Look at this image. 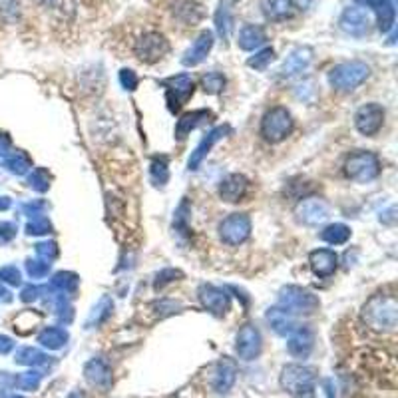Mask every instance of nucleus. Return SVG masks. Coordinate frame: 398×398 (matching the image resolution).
Returning a JSON list of instances; mask_svg holds the SVG:
<instances>
[{"mask_svg":"<svg viewBox=\"0 0 398 398\" xmlns=\"http://www.w3.org/2000/svg\"><path fill=\"white\" fill-rule=\"evenodd\" d=\"M261 349V334L255 329L253 325H245L237 336V352L245 359V361H251L259 354Z\"/></svg>","mask_w":398,"mask_h":398,"instance_id":"4468645a","label":"nucleus"},{"mask_svg":"<svg viewBox=\"0 0 398 398\" xmlns=\"http://www.w3.org/2000/svg\"><path fill=\"white\" fill-rule=\"evenodd\" d=\"M229 132V127L227 126H219V127H215V129H211L209 134H207L206 138L199 142V145L195 147V152L191 154V158H190V170H197L199 165H201V161L207 158V154L211 152V147L215 145V143L219 142L221 140L223 136Z\"/></svg>","mask_w":398,"mask_h":398,"instance_id":"dca6fc26","label":"nucleus"},{"mask_svg":"<svg viewBox=\"0 0 398 398\" xmlns=\"http://www.w3.org/2000/svg\"><path fill=\"white\" fill-rule=\"evenodd\" d=\"M368 26H370V20L366 15L365 8H347L343 16H341V28L350 34V36H365L368 34Z\"/></svg>","mask_w":398,"mask_h":398,"instance_id":"f8f14e48","label":"nucleus"},{"mask_svg":"<svg viewBox=\"0 0 398 398\" xmlns=\"http://www.w3.org/2000/svg\"><path fill=\"white\" fill-rule=\"evenodd\" d=\"M28 183H30L32 190L36 191H48L50 188V174H48L44 168H38V170H34L30 175H28Z\"/></svg>","mask_w":398,"mask_h":398,"instance_id":"f704fd0d","label":"nucleus"},{"mask_svg":"<svg viewBox=\"0 0 398 398\" xmlns=\"http://www.w3.org/2000/svg\"><path fill=\"white\" fill-rule=\"evenodd\" d=\"M279 309L287 313H305L311 315L318 309V299L302 287L289 285L279 293Z\"/></svg>","mask_w":398,"mask_h":398,"instance_id":"7ed1b4c3","label":"nucleus"},{"mask_svg":"<svg viewBox=\"0 0 398 398\" xmlns=\"http://www.w3.org/2000/svg\"><path fill=\"white\" fill-rule=\"evenodd\" d=\"M201 86L207 94H219L223 88H225V78L219 72H209L201 78Z\"/></svg>","mask_w":398,"mask_h":398,"instance_id":"72a5a7b5","label":"nucleus"},{"mask_svg":"<svg viewBox=\"0 0 398 398\" xmlns=\"http://www.w3.org/2000/svg\"><path fill=\"white\" fill-rule=\"evenodd\" d=\"M211 48H213V32H201L197 36V40L190 46V50L183 54L181 62H183V66H197L206 60Z\"/></svg>","mask_w":398,"mask_h":398,"instance_id":"2eb2a0df","label":"nucleus"},{"mask_svg":"<svg viewBox=\"0 0 398 398\" xmlns=\"http://www.w3.org/2000/svg\"><path fill=\"white\" fill-rule=\"evenodd\" d=\"M36 255H38V259L52 263L58 257V245L54 241H42L36 245Z\"/></svg>","mask_w":398,"mask_h":398,"instance_id":"58836bf2","label":"nucleus"},{"mask_svg":"<svg viewBox=\"0 0 398 398\" xmlns=\"http://www.w3.org/2000/svg\"><path fill=\"white\" fill-rule=\"evenodd\" d=\"M50 265L52 263H46L42 259H34V261L30 259L26 263V271H28V275H30L32 279H44L48 275V271H50Z\"/></svg>","mask_w":398,"mask_h":398,"instance_id":"a19ab883","label":"nucleus"},{"mask_svg":"<svg viewBox=\"0 0 398 398\" xmlns=\"http://www.w3.org/2000/svg\"><path fill=\"white\" fill-rule=\"evenodd\" d=\"M382 122H384V110L379 104H366L363 108H359L354 116L356 129L363 136H374L382 127Z\"/></svg>","mask_w":398,"mask_h":398,"instance_id":"1a4fd4ad","label":"nucleus"},{"mask_svg":"<svg viewBox=\"0 0 398 398\" xmlns=\"http://www.w3.org/2000/svg\"><path fill=\"white\" fill-rule=\"evenodd\" d=\"M215 28H217V34L221 36L223 40H229L231 30H233V16H231L225 2H221V6L215 12Z\"/></svg>","mask_w":398,"mask_h":398,"instance_id":"c756f323","label":"nucleus"},{"mask_svg":"<svg viewBox=\"0 0 398 398\" xmlns=\"http://www.w3.org/2000/svg\"><path fill=\"white\" fill-rule=\"evenodd\" d=\"M349 237L350 229L347 225H343V223H333V225L325 227L323 233H320V239L325 243H329V245H343V243L349 241Z\"/></svg>","mask_w":398,"mask_h":398,"instance_id":"cd10ccee","label":"nucleus"},{"mask_svg":"<svg viewBox=\"0 0 398 398\" xmlns=\"http://www.w3.org/2000/svg\"><path fill=\"white\" fill-rule=\"evenodd\" d=\"M197 293H199L201 305L213 315H223L225 311H229V295L219 287L201 285Z\"/></svg>","mask_w":398,"mask_h":398,"instance_id":"9b49d317","label":"nucleus"},{"mask_svg":"<svg viewBox=\"0 0 398 398\" xmlns=\"http://www.w3.org/2000/svg\"><path fill=\"white\" fill-rule=\"evenodd\" d=\"M188 213H190V203H188V201H181V206L177 207L174 217V227L179 233H186V231H188Z\"/></svg>","mask_w":398,"mask_h":398,"instance_id":"79ce46f5","label":"nucleus"},{"mask_svg":"<svg viewBox=\"0 0 398 398\" xmlns=\"http://www.w3.org/2000/svg\"><path fill=\"white\" fill-rule=\"evenodd\" d=\"M177 16H181L186 22H197L201 16H203V10H201V6L199 4H195V2H190V0H183L181 2V6H177Z\"/></svg>","mask_w":398,"mask_h":398,"instance_id":"473e14b6","label":"nucleus"},{"mask_svg":"<svg viewBox=\"0 0 398 398\" xmlns=\"http://www.w3.org/2000/svg\"><path fill=\"white\" fill-rule=\"evenodd\" d=\"M168 48H170L168 40L159 32H147L136 42V54L142 62L154 64L165 56Z\"/></svg>","mask_w":398,"mask_h":398,"instance_id":"0eeeda50","label":"nucleus"},{"mask_svg":"<svg viewBox=\"0 0 398 398\" xmlns=\"http://www.w3.org/2000/svg\"><path fill=\"white\" fill-rule=\"evenodd\" d=\"M165 92H168V104L170 110L177 111L181 108V104L193 94V80L188 74H177L163 82Z\"/></svg>","mask_w":398,"mask_h":398,"instance_id":"6e6552de","label":"nucleus"},{"mask_svg":"<svg viewBox=\"0 0 398 398\" xmlns=\"http://www.w3.org/2000/svg\"><path fill=\"white\" fill-rule=\"evenodd\" d=\"M291 129H293L291 114H289L285 108H281V106H277V108L267 111L265 118H263V122H261V134H263V138L271 143L285 140L287 136L291 134Z\"/></svg>","mask_w":398,"mask_h":398,"instance_id":"39448f33","label":"nucleus"},{"mask_svg":"<svg viewBox=\"0 0 398 398\" xmlns=\"http://www.w3.org/2000/svg\"><path fill=\"white\" fill-rule=\"evenodd\" d=\"M10 349H12V341L6 336H0V352H8Z\"/></svg>","mask_w":398,"mask_h":398,"instance_id":"3c124183","label":"nucleus"},{"mask_svg":"<svg viewBox=\"0 0 398 398\" xmlns=\"http://www.w3.org/2000/svg\"><path fill=\"white\" fill-rule=\"evenodd\" d=\"M275 58V50L273 48H263L255 54L253 58H249V68H255V70H265Z\"/></svg>","mask_w":398,"mask_h":398,"instance_id":"e433bc0d","label":"nucleus"},{"mask_svg":"<svg viewBox=\"0 0 398 398\" xmlns=\"http://www.w3.org/2000/svg\"><path fill=\"white\" fill-rule=\"evenodd\" d=\"M177 277H181V273L177 269H163L161 273H158V277H156V289H163V287L168 285V283H172L175 281Z\"/></svg>","mask_w":398,"mask_h":398,"instance_id":"37998d69","label":"nucleus"},{"mask_svg":"<svg viewBox=\"0 0 398 398\" xmlns=\"http://www.w3.org/2000/svg\"><path fill=\"white\" fill-rule=\"evenodd\" d=\"M38 341L48 347V349H60L62 345H66V341H68V333L60 329V327H48L44 329L40 336H38Z\"/></svg>","mask_w":398,"mask_h":398,"instance_id":"c85d7f7f","label":"nucleus"},{"mask_svg":"<svg viewBox=\"0 0 398 398\" xmlns=\"http://www.w3.org/2000/svg\"><path fill=\"white\" fill-rule=\"evenodd\" d=\"M368 72H370L368 66L365 62H359V60L338 64L329 72V84L334 90L349 92V90H354L356 86H361L368 78Z\"/></svg>","mask_w":398,"mask_h":398,"instance_id":"f03ea898","label":"nucleus"},{"mask_svg":"<svg viewBox=\"0 0 398 398\" xmlns=\"http://www.w3.org/2000/svg\"><path fill=\"white\" fill-rule=\"evenodd\" d=\"M309 261H311V269L315 271V275H318V277H331L336 271L338 257L331 249H317V251L311 253Z\"/></svg>","mask_w":398,"mask_h":398,"instance_id":"a211bd4d","label":"nucleus"},{"mask_svg":"<svg viewBox=\"0 0 398 398\" xmlns=\"http://www.w3.org/2000/svg\"><path fill=\"white\" fill-rule=\"evenodd\" d=\"M120 82H122V86L126 88V90H136L138 88V76H136V72L134 70H127L124 68L122 72H120Z\"/></svg>","mask_w":398,"mask_h":398,"instance_id":"c03bdc74","label":"nucleus"},{"mask_svg":"<svg viewBox=\"0 0 398 398\" xmlns=\"http://www.w3.org/2000/svg\"><path fill=\"white\" fill-rule=\"evenodd\" d=\"M46 354H42L40 350L36 349H22L18 352V363H24V365H38V363H46Z\"/></svg>","mask_w":398,"mask_h":398,"instance_id":"ea45409f","label":"nucleus"},{"mask_svg":"<svg viewBox=\"0 0 398 398\" xmlns=\"http://www.w3.org/2000/svg\"><path fill=\"white\" fill-rule=\"evenodd\" d=\"M52 231V223L48 221V217H32V221L26 225V233L28 235H46Z\"/></svg>","mask_w":398,"mask_h":398,"instance_id":"4c0bfd02","label":"nucleus"},{"mask_svg":"<svg viewBox=\"0 0 398 398\" xmlns=\"http://www.w3.org/2000/svg\"><path fill=\"white\" fill-rule=\"evenodd\" d=\"M267 320H269L271 329H273L277 334H289L297 329L295 320L291 318V313H287V311L279 309V307L269 309V313H267Z\"/></svg>","mask_w":398,"mask_h":398,"instance_id":"b1692460","label":"nucleus"},{"mask_svg":"<svg viewBox=\"0 0 398 398\" xmlns=\"http://www.w3.org/2000/svg\"><path fill=\"white\" fill-rule=\"evenodd\" d=\"M0 12L15 18L18 15V0H0Z\"/></svg>","mask_w":398,"mask_h":398,"instance_id":"de8ad7c7","label":"nucleus"},{"mask_svg":"<svg viewBox=\"0 0 398 398\" xmlns=\"http://www.w3.org/2000/svg\"><path fill=\"white\" fill-rule=\"evenodd\" d=\"M209 118H211V111L207 110H195L183 114V116L177 120V124H175V138H177V140H186L191 134V129L201 126Z\"/></svg>","mask_w":398,"mask_h":398,"instance_id":"6ab92c4d","label":"nucleus"},{"mask_svg":"<svg viewBox=\"0 0 398 398\" xmlns=\"http://www.w3.org/2000/svg\"><path fill=\"white\" fill-rule=\"evenodd\" d=\"M86 374L88 379L96 384H100L102 381H108L110 374H108V366L104 365L102 361H92L90 365L86 366Z\"/></svg>","mask_w":398,"mask_h":398,"instance_id":"c9c22d12","label":"nucleus"},{"mask_svg":"<svg viewBox=\"0 0 398 398\" xmlns=\"http://www.w3.org/2000/svg\"><path fill=\"white\" fill-rule=\"evenodd\" d=\"M46 209H48L46 201H30V203L22 206V211H24L26 215H30V217H40V215H44Z\"/></svg>","mask_w":398,"mask_h":398,"instance_id":"a18cd8bd","label":"nucleus"},{"mask_svg":"<svg viewBox=\"0 0 398 398\" xmlns=\"http://www.w3.org/2000/svg\"><path fill=\"white\" fill-rule=\"evenodd\" d=\"M0 279L10 285H20V271L16 267H4V269H0Z\"/></svg>","mask_w":398,"mask_h":398,"instance_id":"49530a36","label":"nucleus"},{"mask_svg":"<svg viewBox=\"0 0 398 398\" xmlns=\"http://www.w3.org/2000/svg\"><path fill=\"white\" fill-rule=\"evenodd\" d=\"M345 172L352 181L366 183V181H372L377 175L381 174V161L370 152H356L347 159Z\"/></svg>","mask_w":398,"mask_h":398,"instance_id":"20e7f679","label":"nucleus"},{"mask_svg":"<svg viewBox=\"0 0 398 398\" xmlns=\"http://www.w3.org/2000/svg\"><path fill=\"white\" fill-rule=\"evenodd\" d=\"M365 320L377 331H395L398 318V305L392 295H374L363 309Z\"/></svg>","mask_w":398,"mask_h":398,"instance_id":"f257e3e1","label":"nucleus"},{"mask_svg":"<svg viewBox=\"0 0 398 398\" xmlns=\"http://www.w3.org/2000/svg\"><path fill=\"white\" fill-rule=\"evenodd\" d=\"M50 287L72 299V297H76V293H78L80 279L78 275H74V273H70V271H60V273H56V275L50 279Z\"/></svg>","mask_w":398,"mask_h":398,"instance_id":"4be33fe9","label":"nucleus"},{"mask_svg":"<svg viewBox=\"0 0 398 398\" xmlns=\"http://www.w3.org/2000/svg\"><path fill=\"white\" fill-rule=\"evenodd\" d=\"M10 207V199L8 197H0V209H8Z\"/></svg>","mask_w":398,"mask_h":398,"instance_id":"864d4df0","label":"nucleus"},{"mask_svg":"<svg viewBox=\"0 0 398 398\" xmlns=\"http://www.w3.org/2000/svg\"><path fill=\"white\" fill-rule=\"evenodd\" d=\"M219 235L227 245H239L251 235V219L243 213H233L221 221Z\"/></svg>","mask_w":398,"mask_h":398,"instance_id":"423d86ee","label":"nucleus"},{"mask_svg":"<svg viewBox=\"0 0 398 398\" xmlns=\"http://www.w3.org/2000/svg\"><path fill=\"white\" fill-rule=\"evenodd\" d=\"M150 177L154 181V186H165L168 179H170V170H168V159L165 158H156L152 161V168H150Z\"/></svg>","mask_w":398,"mask_h":398,"instance_id":"7c9ffc66","label":"nucleus"},{"mask_svg":"<svg viewBox=\"0 0 398 398\" xmlns=\"http://www.w3.org/2000/svg\"><path fill=\"white\" fill-rule=\"evenodd\" d=\"M16 235V225L12 223H2L0 225V241H8Z\"/></svg>","mask_w":398,"mask_h":398,"instance_id":"8fccbe9b","label":"nucleus"},{"mask_svg":"<svg viewBox=\"0 0 398 398\" xmlns=\"http://www.w3.org/2000/svg\"><path fill=\"white\" fill-rule=\"evenodd\" d=\"M297 217L305 225H318L329 217V206L318 197H307L297 206Z\"/></svg>","mask_w":398,"mask_h":398,"instance_id":"9d476101","label":"nucleus"},{"mask_svg":"<svg viewBox=\"0 0 398 398\" xmlns=\"http://www.w3.org/2000/svg\"><path fill=\"white\" fill-rule=\"evenodd\" d=\"M247 190V179L243 175L233 174L229 177H225L221 181V188H219V195L221 199L229 201V203H235L243 197V193Z\"/></svg>","mask_w":398,"mask_h":398,"instance_id":"aec40b11","label":"nucleus"},{"mask_svg":"<svg viewBox=\"0 0 398 398\" xmlns=\"http://www.w3.org/2000/svg\"><path fill=\"white\" fill-rule=\"evenodd\" d=\"M283 382H285V386L291 392H295V395H299V397H302V392H309V395H311V388H313V377H311V372L301 368V366H287Z\"/></svg>","mask_w":398,"mask_h":398,"instance_id":"ddd939ff","label":"nucleus"},{"mask_svg":"<svg viewBox=\"0 0 398 398\" xmlns=\"http://www.w3.org/2000/svg\"><path fill=\"white\" fill-rule=\"evenodd\" d=\"M261 8L271 20H285L293 15V0H261Z\"/></svg>","mask_w":398,"mask_h":398,"instance_id":"a878e982","label":"nucleus"},{"mask_svg":"<svg viewBox=\"0 0 398 398\" xmlns=\"http://www.w3.org/2000/svg\"><path fill=\"white\" fill-rule=\"evenodd\" d=\"M0 301L2 302L10 301V293H8L6 289H2V287H0Z\"/></svg>","mask_w":398,"mask_h":398,"instance_id":"603ef678","label":"nucleus"},{"mask_svg":"<svg viewBox=\"0 0 398 398\" xmlns=\"http://www.w3.org/2000/svg\"><path fill=\"white\" fill-rule=\"evenodd\" d=\"M223 2H237V0H223Z\"/></svg>","mask_w":398,"mask_h":398,"instance_id":"6e6d98bb","label":"nucleus"},{"mask_svg":"<svg viewBox=\"0 0 398 398\" xmlns=\"http://www.w3.org/2000/svg\"><path fill=\"white\" fill-rule=\"evenodd\" d=\"M313 333L309 331V329H295L293 334H291V338H289V350H291V354H295V356H307L309 354V350L313 349Z\"/></svg>","mask_w":398,"mask_h":398,"instance_id":"5701e85b","label":"nucleus"},{"mask_svg":"<svg viewBox=\"0 0 398 398\" xmlns=\"http://www.w3.org/2000/svg\"><path fill=\"white\" fill-rule=\"evenodd\" d=\"M6 168L16 175H24L32 168L30 158L22 152H15L10 158H6Z\"/></svg>","mask_w":398,"mask_h":398,"instance_id":"2f4dec72","label":"nucleus"},{"mask_svg":"<svg viewBox=\"0 0 398 398\" xmlns=\"http://www.w3.org/2000/svg\"><path fill=\"white\" fill-rule=\"evenodd\" d=\"M265 32L261 30L259 26H253V24H247L243 26L241 32H239V48L241 50H255V48L263 46L265 44Z\"/></svg>","mask_w":398,"mask_h":398,"instance_id":"393cba45","label":"nucleus"},{"mask_svg":"<svg viewBox=\"0 0 398 398\" xmlns=\"http://www.w3.org/2000/svg\"><path fill=\"white\" fill-rule=\"evenodd\" d=\"M38 295H40V289L34 285H28L22 289V293H20V299L24 302H30V301H36L38 299Z\"/></svg>","mask_w":398,"mask_h":398,"instance_id":"09e8293b","label":"nucleus"},{"mask_svg":"<svg viewBox=\"0 0 398 398\" xmlns=\"http://www.w3.org/2000/svg\"><path fill=\"white\" fill-rule=\"evenodd\" d=\"M311 50L305 46L295 48L289 56H287L285 64H283V74L285 76H295L301 74L302 70H307V66L311 62Z\"/></svg>","mask_w":398,"mask_h":398,"instance_id":"412c9836","label":"nucleus"},{"mask_svg":"<svg viewBox=\"0 0 398 398\" xmlns=\"http://www.w3.org/2000/svg\"><path fill=\"white\" fill-rule=\"evenodd\" d=\"M111 311H114V301H111L110 297H102L100 301L96 302V307L92 309V313H90V317L86 320V329H94L98 325H102L106 318L110 317Z\"/></svg>","mask_w":398,"mask_h":398,"instance_id":"bb28decb","label":"nucleus"},{"mask_svg":"<svg viewBox=\"0 0 398 398\" xmlns=\"http://www.w3.org/2000/svg\"><path fill=\"white\" fill-rule=\"evenodd\" d=\"M36 2H38V4H42V6H50L54 0H36Z\"/></svg>","mask_w":398,"mask_h":398,"instance_id":"5fc2aeb1","label":"nucleus"},{"mask_svg":"<svg viewBox=\"0 0 398 398\" xmlns=\"http://www.w3.org/2000/svg\"><path fill=\"white\" fill-rule=\"evenodd\" d=\"M354 2L374 8L381 32L386 34V32H390L395 28V4L390 0H354Z\"/></svg>","mask_w":398,"mask_h":398,"instance_id":"f3484780","label":"nucleus"}]
</instances>
